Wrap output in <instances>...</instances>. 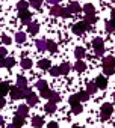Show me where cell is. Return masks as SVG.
Listing matches in <instances>:
<instances>
[{"instance_id": "1", "label": "cell", "mask_w": 115, "mask_h": 128, "mask_svg": "<svg viewBox=\"0 0 115 128\" xmlns=\"http://www.w3.org/2000/svg\"><path fill=\"white\" fill-rule=\"evenodd\" d=\"M103 71H104L106 76H112L113 74V71H115V59L112 56L104 57V60H103Z\"/></svg>"}, {"instance_id": "2", "label": "cell", "mask_w": 115, "mask_h": 128, "mask_svg": "<svg viewBox=\"0 0 115 128\" xmlns=\"http://www.w3.org/2000/svg\"><path fill=\"white\" fill-rule=\"evenodd\" d=\"M92 47L95 50V56H103V53H104V42H103L101 38H95L92 41Z\"/></svg>"}, {"instance_id": "3", "label": "cell", "mask_w": 115, "mask_h": 128, "mask_svg": "<svg viewBox=\"0 0 115 128\" xmlns=\"http://www.w3.org/2000/svg\"><path fill=\"white\" fill-rule=\"evenodd\" d=\"M112 112H113V107H112V104H109V102H104V104L101 106V112H100V116H101V119H103V120H107V119L110 118Z\"/></svg>"}, {"instance_id": "4", "label": "cell", "mask_w": 115, "mask_h": 128, "mask_svg": "<svg viewBox=\"0 0 115 128\" xmlns=\"http://www.w3.org/2000/svg\"><path fill=\"white\" fill-rule=\"evenodd\" d=\"M89 29H91V26L86 24L85 21H82V23H77V24L73 26V33H76V35H82V33H85V32L89 30Z\"/></svg>"}, {"instance_id": "5", "label": "cell", "mask_w": 115, "mask_h": 128, "mask_svg": "<svg viewBox=\"0 0 115 128\" xmlns=\"http://www.w3.org/2000/svg\"><path fill=\"white\" fill-rule=\"evenodd\" d=\"M9 95H11L12 100H21V98L26 96L24 95V89H20V88H11L9 89Z\"/></svg>"}, {"instance_id": "6", "label": "cell", "mask_w": 115, "mask_h": 128, "mask_svg": "<svg viewBox=\"0 0 115 128\" xmlns=\"http://www.w3.org/2000/svg\"><path fill=\"white\" fill-rule=\"evenodd\" d=\"M18 17H20V20H21V23L23 24H30V18H32V15H30V12L29 11H20V14H18Z\"/></svg>"}, {"instance_id": "7", "label": "cell", "mask_w": 115, "mask_h": 128, "mask_svg": "<svg viewBox=\"0 0 115 128\" xmlns=\"http://www.w3.org/2000/svg\"><path fill=\"white\" fill-rule=\"evenodd\" d=\"M95 86H97V89H106L107 88V78L106 77H103V76H100V77H97L95 78Z\"/></svg>"}, {"instance_id": "8", "label": "cell", "mask_w": 115, "mask_h": 128, "mask_svg": "<svg viewBox=\"0 0 115 128\" xmlns=\"http://www.w3.org/2000/svg\"><path fill=\"white\" fill-rule=\"evenodd\" d=\"M67 9H68V11H70L71 14H79V12L82 11V8H80V5H79L77 2H71V3H70V6H68Z\"/></svg>"}, {"instance_id": "9", "label": "cell", "mask_w": 115, "mask_h": 128, "mask_svg": "<svg viewBox=\"0 0 115 128\" xmlns=\"http://www.w3.org/2000/svg\"><path fill=\"white\" fill-rule=\"evenodd\" d=\"M26 101H27V106H36V104H38V96H36L33 92H30V94L26 96Z\"/></svg>"}, {"instance_id": "10", "label": "cell", "mask_w": 115, "mask_h": 128, "mask_svg": "<svg viewBox=\"0 0 115 128\" xmlns=\"http://www.w3.org/2000/svg\"><path fill=\"white\" fill-rule=\"evenodd\" d=\"M62 11H64V8L57 6V5H53L51 9H50V14L54 15V17H61V15H62Z\"/></svg>"}, {"instance_id": "11", "label": "cell", "mask_w": 115, "mask_h": 128, "mask_svg": "<svg viewBox=\"0 0 115 128\" xmlns=\"http://www.w3.org/2000/svg\"><path fill=\"white\" fill-rule=\"evenodd\" d=\"M27 32H29L30 35H36V33L39 32V24H36V23L27 24Z\"/></svg>"}, {"instance_id": "12", "label": "cell", "mask_w": 115, "mask_h": 128, "mask_svg": "<svg viewBox=\"0 0 115 128\" xmlns=\"http://www.w3.org/2000/svg\"><path fill=\"white\" fill-rule=\"evenodd\" d=\"M32 125H33L35 128H41V126L44 125V119H42L41 116H35V118L32 119Z\"/></svg>"}, {"instance_id": "13", "label": "cell", "mask_w": 115, "mask_h": 128, "mask_svg": "<svg viewBox=\"0 0 115 128\" xmlns=\"http://www.w3.org/2000/svg\"><path fill=\"white\" fill-rule=\"evenodd\" d=\"M9 89H11L9 88V83H6V82L5 83H0V96H5L9 92Z\"/></svg>"}, {"instance_id": "14", "label": "cell", "mask_w": 115, "mask_h": 128, "mask_svg": "<svg viewBox=\"0 0 115 128\" xmlns=\"http://www.w3.org/2000/svg\"><path fill=\"white\" fill-rule=\"evenodd\" d=\"M83 11H85L86 15H94V14H95V8H94V5H91V3H86V5L83 6Z\"/></svg>"}, {"instance_id": "15", "label": "cell", "mask_w": 115, "mask_h": 128, "mask_svg": "<svg viewBox=\"0 0 115 128\" xmlns=\"http://www.w3.org/2000/svg\"><path fill=\"white\" fill-rule=\"evenodd\" d=\"M36 48L39 51H45L47 50V41L45 39H38L36 41Z\"/></svg>"}, {"instance_id": "16", "label": "cell", "mask_w": 115, "mask_h": 128, "mask_svg": "<svg viewBox=\"0 0 115 128\" xmlns=\"http://www.w3.org/2000/svg\"><path fill=\"white\" fill-rule=\"evenodd\" d=\"M17 88H20V89H26L27 88V80L24 78V77H18L17 78Z\"/></svg>"}, {"instance_id": "17", "label": "cell", "mask_w": 115, "mask_h": 128, "mask_svg": "<svg viewBox=\"0 0 115 128\" xmlns=\"http://www.w3.org/2000/svg\"><path fill=\"white\" fill-rule=\"evenodd\" d=\"M14 125L18 128V126H23L24 125V118L23 116H20V114H15L14 116Z\"/></svg>"}, {"instance_id": "18", "label": "cell", "mask_w": 115, "mask_h": 128, "mask_svg": "<svg viewBox=\"0 0 115 128\" xmlns=\"http://www.w3.org/2000/svg\"><path fill=\"white\" fill-rule=\"evenodd\" d=\"M70 70H71V66H70V63H62V65L59 66V71H61V76H65V74H68L70 72Z\"/></svg>"}, {"instance_id": "19", "label": "cell", "mask_w": 115, "mask_h": 128, "mask_svg": "<svg viewBox=\"0 0 115 128\" xmlns=\"http://www.w3.org/2000/svg\"><path fill=\"white\" fill-rule=\"evenodd\" d=\"M38 66H39L41 70H50V60H47V59L39 60V62H38Z\"/></svg>"}, {"instance_id": "20", "label": "cell", "mask_w": 115, "mask_h": 128, "mask_svg": "<svg viewBox=\"0 0 115 128\" xmlns=\"http://www.w3.org/2000/svg\"><path fill=\"white\" fill-rule=\"evenodd\" d=\"M74 70H76V71H79V72H83V71L86 70V65H85V62H82V60L76 62V65H74Z\"/></svg>"}, {"instance_id": "21", "label": "cell", "mask_w": 115, "mask_h": 128, "mask_svg": "<svg viewBox=\"0 0 115 128\" xmlns=\"http://www.w3.org/2000/svg\"><path fill=\"white\" fill-rule=\"evenodd\" d=\"M44 110H45L47 113H50V114H51V113H54V112H56V104H54V102H47V104H45V107H44Z\"/></svg>"}, {"instance_id": "22", "label": "cell", "mask_w": 115, "mask_h": 128, "mask_svg": "<svg viewBox=\"0 0 115 128\" xmlns=\"http://www.w3.org/2000/svg\"><path fill=\"white\" fill-rule=\"evenodd\" d=\"M27 113H29L27 106H20V107H18V110H17V114H20V116H23V118H26V116H27Z\"/></svg>"}, {"instance_id": "23", "label": "cell", "mask_w": 115, "mask_h": 128, "mask_svg": "<svg viewBox=\"0 0 115 128\" xmlns=\"http://www.w3.org/2000/svg\"><path fill=\"white\" fill-rule=\"evenodd\" d=\"M47 50H48L50 53H56V51H57V45H56V42H53V41H47Z\"/></svg>"}, {"instance_id": "24", "label": "cell", "mask_w": 115, "mask_h": 128, "mask_svg": "<svg viewBox=\"0 0 115 128\" xmlns=\"http://www.w3.org/2000/svg\"><path fill=\"white\" fill-rule=\"evenodd\" d=\"M74 54H76V57L80 60V59H83L85 57V48H82V47H77L76 50H74Z\"/></svg>"}, {"instance_id": "25", "label": "cell", "mask_w": 115, "mask_h": 128, "mask_svg": "<svg viewBox=\"0 0 115 128\" xmlns=\"http://www.w3.org/2000/svg\"><path fill=\"white\" fill-rule=\"evenodd\" d=\"M86 92H88L89 95H94V94L97 92V86H95V83H88V84H86Z\"/></svg>"}, {"instance_id": "26", "label": "cell", "mask_w": 115, "mask_h": 128, "mask_svg": "<svg viewBox=\"0 0 115 128\" xmlns=\"http://www.w3.org/2000/svg\"><path fill=\"white\" fill-rule=\"evenodd\" d=\"M21 68H24V70H29V68H32V60H30V59H26V57H23V60H21Z\"/></svg>"}, {"instance_id": "27", "label": "cell", "mask_w": 115, "mask_h": 128, "mask_svg": "<svg viewBox=\"0 0 115 128\" xmlns=\"http://www.w3.org/2000/svg\"><path fill=\"white\" fill-rule=\"evenodd\" d=\"M26 41V35L23 33V32H18V33H15V42H18V44H23Z\"/></svg>"}, {"instance_id": "28", "label": "cell", "mask_w": 115, "mask_h": 128, "mask_svg": "<svg viewBox=\"0 0 115 128\" xmlns=\"http://www.w3.org/2000/svg\"><path fill=\"white\" fill-rule=\"evenodd\" d=\"M29 5L35 9H41V5H42V0H30Z\"/></svg>"}, {"instance_id": "29", "label": "cell", "mask_w": 115, "mask_h": 128, "mask_svg": "<svg viewBox=\"0 0 115 128\" xmlns=\"http://www.w3.org/2000/svg\"><path fill=\"white\" fill-rule=\"evenodd\" d=\"M14 65H15V59L14 57H6L5 59V66L6 68H12Z\"/></svg>"}, {"instance_id": "30", "label": "cell", "mask_w": 115, "mask_h": 128, "mask_svg": "<svg viewBox=\"0 0 115 128\" xmlns=\"http://www.w3.org/2000/svg\"><path fill=\"white\" fill-rule=\"evenodd\" d=\"M82 110H83V108H82V106H80L79 102H77V104H73V106H71V112H73L74 114H79V113H82Z\"/></svg>"}, {"instance_id": "31", "label": "cell", "mask_w": 115, "mask_h": 128, "mask_svg": "<svg viewBox=\"0 0 115 128\" xmlns=\"http://www.w3.org/2000/svg\"><path fill=\"white\" fill-rule=\"evenodd\" d=\"M106 30H107L109 33L115 32V21H113V20H110V21H107V23H106Z\"/></svg>"}, {"instance_id": "32", "label": "cell", "mask_w": 115, "mask_h": 128, "mask_svg": "<svg viewBox=\"0 0 115 128\" xmlns=\"http://www.w3.org/2000/svg\"><path fill=\"white\" fill-rule=\"evenodd\" d=\"M59 100H61V98H59V95H57L56 92H51L50 96H48V101H50V102H54V104L59 102Z\"/></svg>"}, {"instance_id": "33", "label": "cell", "mask_w": 115, "mask_h": 128, "mask_svg": "<svg viewBox=\"0 0 115 128\" xmlns=\"http://www.w3.org/2000/svg\"><path fill=\"white\" fill-rule=\"evenodd\" d=\"M95 21H97V17H95V15H86V17H85V23L89 24V26L94 24Z\"/></svg>"}, {"instance_id": "34", "label": "cell", "mask_w": 115, "mask_h": 128, "mask_svg": "<svg viewBox=\"0 0 115 128\" xmlns=\"http://www.w3.org/2000/svg\"><path fill=\"white\" fill-rule=\"evenodd\" d=\"M36 89H39V90H44V89H47V82H44V80H39V82H36Z\"/></svg>"}, {"instance_id": "35", "label": "cell", "mask_w": 115, "mask_h": 128, "mask_svg": "<svg viewBox=\"0 0 115 128\" xmlns=\"http://www.w3.org/2000/svg\"><path fill=\"white\" fill-rule=\"evenodd\" d=\"M77 96H79V101H88L89 94H88V92H79V94H77Z\"/></svg>"}, {"instance_id": "36", "label": "cell", "mask_w": 115, "mask_h": 128, "mask_svg": "<svg viewBox=\"0 0 115 128\" xmlns=\"http://www.w3.org/2000/svg\"><path fill=\"white\" fill-rule=\"evenodd\" d=\"M50 74H51V76H54V77H57V76H61L59 66H51V68H50Z\"/></svg>"}, {"instance_id": "37", "label": "cell", "mask_w": 115, "mask_h": 128, "mask_svg": "<svg viewBox=\"0 0 115 128\" xmlns=\"http://www.w3.org/2000/svg\"><path fill=\"white\" fill-rule=\"evenodd\" d=\"M17 8H18V11H27V2H18V5H17Z\"/></svg>"}, {"instance_id": "38", "label": "cell", "mask_w": 115, "mask_h": 128, "mask_svg": "<svg viewBox=\"0 0 115 128\" xmlns=\"http://www.w3.org/2000/svg\"><path fill=\"white\" fill-rule=\"evenodd\" d=\"M50 94H51V90L47 88V89H44V90H41V98H47L48 100V96H50Z\"/></svg>"}, {"instance_id": "39", "label": "cell", "mask_w": 115, "mask_h": 128, "mask_svg": "<svg viewBox=\"0 0 115 128\" xmlns=\"http://www.w3.org/2000/svg\"><path fill=\"white\" fill-rule=\"evenodd\" d=\"M2 42H3L5 45H9V44H12V39H11L9 36H6V35H3V36H2Z\"/></svg>"}, {"instance_id": "40", "label": "cell", "mask_w": 115, "mask_h": 128, "mask_svg": "<svg viewBox=\"0 0 115 128\" xmlns=\"http://www.w3.org/2000/svg\"><path fill=\"white\" fill-rule=\"evenodd\" d=\"M68 101H70V106H73V104H77V102H79V96H77V95H71Z\"/></svg>"}, {"instance_id": "41", "label": "cell", "mask_w": 115, "mask_h": 128, "mask_svg": "<svg viewBox=\"0 0 115 128\" xmlns=\"http://www.w3.org/2000/svg\"><path fill=\"white\" fill-rule=\"evenodd\" d=\"M61 17H64V18H70V17H71V12H70L68 9H64V11H62V15H61Z\"/></svg>"}, {"instance_id": "42", "label": "cell", "mask_w": 115, "mask_h": 128, "mask_svg": "<svg viewBox=\"0 0 115 128\" xmlns=\"http://www.w3.org/2000/svg\"><path fill=\"white\" fill-rule=\"evenodd\" d=\"M5 56H6V50L3 47H0V59H5Z\"/></svg>"}, {"instance_id": "43", "label": "cell", "mask_w": 115, "mask_h": 128, "mask_svg": "<svg viewBox=\"0 0 115 128\" xmlns=\"http://www.w3.org/2000/svg\"><path fill=\"white\" fill-rule=\"evenodd\" d=\"M5 104H6L5 96H0V108H3V107H5Z\"/></svg>"}, {"instance_id": "44", "label": "cell", "mask_w": 115, "mask_h": 128, "mask_svg": "<svg viewBox=\"0 0 115 128\" xmlns=\"http://www.w3.org/2000/svg\"><path fill=\"white\" fill-rule=\"evenodd\" d=\"M48 128H59V126H57L56 122H50V124H48Z\"/></svg>"}, {"instance_id": "45", "label": "cell", "mask_w": 115, "mask_h": 128, "mask_svg": "<svg viewBox=\"0 0 115 128\" xmlns=\"http://www.w3.org/2000/svg\"><path fill=\"white\" fill-rule=\"evenodd\" d=\"M47 2H48L50 5H57V3L61 2V0H47Z\"/></svg>"}, {"instance_id": "46", "label": "cell", "mask_w": 115, "mask_h": 128, "mask_svg": "<svg viewBox=\"0 0 115 128\" xmlns=\"http://www.w3.org/2000/svg\"><path fill=\"white\" fill-rule=\"evenodd\" d=\"M5 66V59H0V68Z\"/></svg>"}, {"instance_id": "47", "label": "cell", "mask_w": 115, "mask_h": 128, "mask_svg": "<svg viewBox=\"0 0 115 128\" xmlns=\"http://www.w3.org/2000/svg\"><path fill=\"white\" fill-rule=\"evenodd\" d=\"M112 20L115 21V9H112Z\"/></svg>"}, {"instance_id": "48", "label": "cell", "mask_w": 115, "mask_h": 128, "mask_svg": "<svg viewBox=\"0 0 115 128\" xmlns=\"http://www.w3.org/2000/svg\"><path fill=\"white\" fill-rule=\"evenodd\" d=\"M0 125H3V118L0 116Z\"/></svg>"}, {"instance_id": "49", "label": "cell", "mask_w": 115, "mask_h": 128, "mask_svg": "<svg viewBox=\"0 0 115 128\" xmlns=\"http://www.w3.org/2000/svg\"><path fill=\"white\" fill-rule=\"evenodd\" d=\"M8 128H17V126H15V125H14V124H12V125H9V126H8Z\"/></svg>"}, {"instance_id": "50", "label": "cell", "mask_w": 115, "mask_h": 128, "mask_svg": "<svg viewBox=\"0 0 115 128\" xmlns=\"http://www.w3.org/2000/svg\"><path fill=\"white\" fill-rule=\"evenodd\" d=\"M73 128H82V126H79V125H74V126H73Z\"/></svg>"}]
</instances>
